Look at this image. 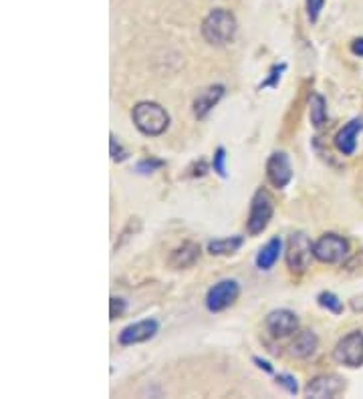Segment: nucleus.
<instances>
[{
	"label": "nucleus",
	"mask_w": 363,
	"mask_h": 399,
	"mask_svg": "<svg viewBox=\"0 0 363 399\" xmlns=\"http://www.w3.org/2000/svg\"><path fill=\"white\" fill-rule=\"evenodd\" d=\"M238 24L235 14L226 9H214L202 23V36L212 47H226L235 41Z\"/></svg>",
	"instance_id": "1"
},
{
	"label": "nucleus",
	"mask_w": 363,
	"mask_h": 399,
	"mask_svg": "<svg viewBox=\"0 0 363 399\" xmlns=\"http://www.w3.org/2000/svg\"><path fill=\"white\" fill-rule=\"evenodd\" d=\"M131 121L143 135L160 138L170 128V113L155 101H140L131 109Z\"/></svg>",
	"instance_id": "2"
},
{
	"label": "nucleus",
	"mask_w": 363,
	"mask_h": 399,
	"mask_svg": "<svg viewBox=\"0 0 363 399\" xmlns=\"http://www.w3.org/2000/svg\"><path fill=\"white\" fill-rule=\"evenodd\" d=\"M315 259V244L305 232H293L287 240L285 248V262L291 274H305L311 260Z\"/></svg>",
	"instance_id": "3"
},
{
	"label": "nucleus",
	"mask_w": 363,
	"mask_h": 399,
	"mask_svg": "<svg viewBox=\"0 0 363 399\" xmlns=\"http://www.w3.org/2000/svg\"><path fill=\"white\" fill-rule=\"evenodd\" d=\"M272 214H275V200L270 196V192L265 188H258L252 194V200H250V212H248V220H246L248 234H262L269 228Z\"/></svg>",
	"instance_id": "4"
},
{
	"label": "nucleus",
	"mask_w": 363,
	"mask_h": 399,
	"mask_svg": "<svg viewBox=\"0 0 363 399\" xmlns=\"http://www.w3.org/2000/svg\"><path fill=\"white\" fill-rule=\"evenodd\" d=\"M333 359L339 365L357 369L363 365V331H352L341 337L333 349Z\"/></svg>",
	"instance_id": "5"
},
{
	"label": "nucleus",
	"mask_w": 363,
	"mask_h": 399,
	"mask_svg": "<svg viewBox=\"0 0 363 399\" xmlns=\"http://www.w3.org/2000/svg\"><path fill=\"white\" fill-rule=\"evenodd\" d=\"M238 294H240V284L235 279H223L208 289L204 303L210 313H223L228 306L235 305Z\"/></svg>",
	"instance_id": "6"
},
{
	"label": "nucleus",
	"mask_w": 363,
	"mask_h": 399,
	"mask_svg": "<svg viewBox=\"0 0 363 399\" xmlns=\"http://www.w3.org/2000/svg\"><path fill=\"white\" fill-rule=\"evenodd\" d=\"M349 254V242L347 238L335 232L323 234L315 242V259L323 264H337Z\"/></svg>",
	"instance_id": "7"
},
{
	"label": "nucleus",
	"mask_w": 363,
	"mask_h": 399,
	"mask_svg": "<svg viewBox=\"0 0 363 399\" xmlns=\"http://www.w3.org/2000/svg\"><path fill=\"white\" fill-rule=\"evenodd\" d=\"M265 327L272 339H287L299 331V317L289 309H275L265 318Z\"/></svg>",
	"instance_id": "8"
},
{
	"label": "nucleus",
	"mask_w": 363,
	"mask_h": 399,
	"mask_svg": "<svg viewBox=\"0 0 363 399\" xmlns=\"http://www.w3.org/2000/svg\"><path fill=\"white\" fill-rule=\"evenodd\" d=\"M345 391V379L335 373H323V375L313 377L307 385H305V395L315 399L325 398H337Z\"/></svg>",
	"instance_id": "9"
},
{
	"label": "nucleus",
	"mask_w": 363,
	"mask_h": 399,
	"mask_svg": "<svg viewBox=\"0 0 363 399\" xmlns=\"http://www.w3.org/2000/svg\"><path fill=\"white\" fill-rule=\"evenodd\" d=\"M267 180L272 188H287L293 180V165L285 152H272L267 160Z\"/></svg>",
	"instance_id": "10"
},
{
	"label": "nucleus",
	"mask_w": 363,
	"mask_h": 399,
	"mask_svg": "<svg viewBox=\"0 0 363 399\" xmlns=\"http://www.w3.org/2000/svg\"><path fill=\"white\" fill-rule=\"evenodd\" d=\"M160 331V323L155 318H143L138 323H131L126 329H121L119 333V345L123 347H131V345H140L145 341H152Z\"/></svg>",
	"instance_id": "11"
},
{
	"label": "nucleus",
	"mask_w": 363,
	"mask_h": 399,
	"mask_svg": "<svg viewBox=\"0 0 363 399\" xmlns=\"http://www.w3.org/2000/svg\"><path fill=\"white\" fill-rule=\"evenodd\" d=\"M200 254H202L200 244L192 242V240H186V242H182L180 247L172 250V254L168 259V266L174 270L192 269L200 260Z\"/></svg>",
	"instance_id": "12"
},
{
	"label": "nucleus",
	"mask_w": 363,
	"mask_h": 399,
	"mask_svg": "<svg viewBox=\"0 0 363 399\" xmlns=\"http://www.w3.org/2000/svg\"><path fill=\"white\" fill-rule=\"evenodd\" d=\"M363 131V118H353L347 125H343L335 135V147L343 155H353L357 150V138Z\"/></svg>",
	"instance_id": "13"
},
{
	"label": "nucleus",
	"mask_w": 363,
	"mask_h": 399,
	"mask_svg": "<svg viewBox=\"0 0 363 399\" xmlns=\"http://www.w3.org/2000/svg\"><path fill=\"white\" fill-rule=\"evenodd\" d=\"M224 85H210V87H206L204 91H200L196 95V99H194V103H192V111H194V115L198 119H206L210 115V111L214 107L220 103V99L224 97Z\"/></svg>",
	"instance_id": "14"
},
{
	"label": "nucleus",
	"mask_w": 363,
	"mask_h": 399,
	"mask_svg": "<svg viewBox=\"0 0 363 399\" xmlns=\"http://www.w3.org/2000/svg\"><path fill=\"white\" fill-rule=\"evenodd\" d=\"M317 347H319V339H317L315 333L313 331H301V333H297V337L291 343L289 353L295 359H309V357L315 355Z\"/></svg>",
	"instance_id": "15"
},
{
	"label": "nucleus",
	"mask_w": 363,
	"mask_h": 399,
	"mask_svg": "<svg viewBox=\"0 0 363 399\" xmlns=\"http://www.w3.org/2000/svg\"><path fill=\"white\" fill-rule=\"evenodd\" d=\"M281 254H282V240L279 238V236H272L269 242L257 252V259H255L257 269L267 272V270H270L277 262H279Z\"/></svg>",
	"instance_id": "16"
},
{
	"label": "nucleus",
	"mask_w": 363,
	"mask_h": 399,
	"mask_svg": "<svg viewBox=\"0 0 363 399\" xmlns=\"http://www.w3.org/2000/svg\"><path fill=\"white\" fill-rule=\"evenodd\" d=\"M245 244V236H228V238H218L208 242V252L212 256H230L238 252Z\"/></svg>",
	"instance_id": "17"
},
{
	"label": "nucleus",
	"mask_w": 363,
	"mask_h": 399,
	"mask_svg": "<svg viewBox=\"0 0 363 399\" xmlns=\"http://www.w3.org/2000/svg\"><path fill=\"white\" fill-rule=\"evenodd\" d=\"M309 119L315 130H321L327 123V101L321 93H311L309 99Z\"/></svg>",
	"instance_id": "18"
},
{
	"label": "nucleus",
	"mask_w": 363,
	"mask_h": 399,
	"mask_svg": "<svg viewBox=\"0 0 363 399\" xmlns=\"http://www.w3.org/2000/svg\"><path fill=\"white\" fill-rule=\"evenodd\" d=\"M287 67H289V65H287L285 61L275 63V65L269 69V73H267V77L258 83V89H260V91H262V89H279V85H281V79L282 75H285V71H287Z\"/></svg>",
	"instance_id": "19"
},
{
	"label": "nucleus",
	"mask_w": 363,
	"mask_h": 399,
	"mask_svg": "<svg viewBox=\"0 0 363 399\" xmlns=\"http://www.w3.org/2000/svg\"><path fill=\"white\" fill-rule=\"evenodd\" d=\"M317 305L321 306V309H325L331 315H341L343 309H345L343 301L335 293H331V291H323V293L317 294Z\"/></svg>",
	"instance_id": "20"
},
{
	"label": "nucleus",
	"mask_w": 363,
	"mask_h": 399,
	"mask_svg": "<svg viewBox=\"0 0 363 399\" xmlns=\"http://www.w3.org/2000/svg\"><path fill=\"white\" fill-rule=\"evenodd\" d=\"M162 167H165L164 160L150 155V157H143V160H140V162L136 164V172H138L140 176H150V174L162 170Z\"/></svg>",
	"instance_id": "21"
},
{
	"label": "nucleus",
	"mask_w": 363,
	"mask_h": 399,
	"mask_svg": "<svg viewBox=\"0 0 363 399\" xmlns=\"http://www.w3.org/2000/svg\"><path fill=\"white\" fill-rule=\"evenodd\" d=\"M226 150H224L223 145L220 147H216L214 150V155H212V170H214V174L220 177H226Z\"/></svg>",
	"instance_id": "22"
},
{
	"label": "nucleus",
	"mask_w": 363,
	"mask_h": 399,
	"mask_svg": "<svg viewBox=\"0 0 363 399\" xmlns=\"http://www.w3.org/2000/svg\"><path fill=\"white\" fill-rule=\"evenodd\" d=\"M109 155H111V160H113L116 164H121V162H126L129 157V152L119 143L118 138H116L113 133L109 135Z\"/></svg>",
	"instance_id": "23"
},
{
	"label": "nucleus",
	"mask_w": 363,
	"mask_h": 399,
	"mask_svg": "<svg viewBox=\"0 0 363 399\" xmlns=\"http://www.w3.org/2000/svg\"><path fill=\"white\" fill-rule=\"evenodd\" d=\"M275 381H277V385H281L287 393H291V395H297V393H299V383H297V379H295L291 373H279V375H275Z\"/></svg>",
	"instance_id": "24"
},
{
	"label": "nucleus",
	"mask_w": 363,
	"mask_h": 399,
	"mask_svg": "<svg viewBox=\"0 0 363 399\" xmlns=\"http://www.w3.org/2000/svg\"><path fill=\"white\" fill-rule=\"evenodd\" d=\"M126 309H128V303H126L121 296H111V299H109V318H111V321L123 317Z\"/></svg>",
	"instance_id": "25"
},
{
	"label": "nucleus",
	"mask_w": 363,
	"mask_h": 399,
	"mask_svg": "<svg viewBox=\"0 0 363 399\" xmlns=\"http://www.w3.org/2000/svg\"><path fill=\"white\" fill-rule=\"evenodd\" d=\"M323 6H325V0H307V16L311 23H317Z\"/></svg>",
	"instance_id": "26"
},
{
	"label": "nucleus",
	"mask_w": 363,
	"mask_h": 399,
	"mask_svg": "<svg viewBox=\"0 0 363 399\" xmlns=\"http://www.w3.org/2000/svg\"><path fill=\"white\" fill-rule=\"evenodd\" d=\"M208 174V164L204 162V160H200L196 164L192 165V172H190V176L192 177H202Z\"/></svg>",
	"instance_id": "27"
},
{
	"label": "nucleus",
	"mask_w": 363,
	"mask_h": 399,
	"mask_svg": "<svg viewBox=\"0 0 363 399\" xmlns=\"http://www.w3.org/2000/svg\"><path fill=\"white\" fill-rule=\"evenodd\" d=\"M252 363L257 365L258 369H260V371H265V373H269V375H272V373H275V369H272V365L269 363V361H267V359H262V357H257V355H255V357H252Z\"/></svg>",
	"instance_id": "28"
},
{
	"label": "nucleus",
	"mask_w": 363,
	"mask_h": 399,
	"mask_svg": "<svg viewBox=\"0 0 363 399\" xmlns=\"http://www.w3.org/2000/svg\"><path fill=\"white\" fill-rule=\"evenodd\" d=\"M349 306H352L353 313H362V315H363V294H357V296H353L352 301H349Z\"/></svg>",
	"instance_id": "29"
},
{
	"label": "nucleus",
	"mask_w": 363,
	"mask_h": 399,
	"mask_svg": "<svg viewBox=\"0 0 363 399\" xmlns=\"http://www.w3.org/2000/svg\"><path fill=\"white\" fill-rule=\"evenodd\" d=\"M352 53L355 57H363V36L355 38L352 43Z\"/></svg>",
	"instance_id": "30"
}]
</instances>
